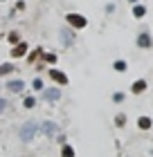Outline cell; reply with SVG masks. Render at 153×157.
I'll use <instances>...</instances> for the list:
<instances>
[{"mask_svg":"<svg viewBox=\"0 0 153 157\" xmlns=\"http://www.w3.org/2000/svg\"><path fill=\"white\" fill-rule=\"evenodd\" d=\"M23 108H25V110L36 108V97H34V94H23Z\"/></svg>","mask_w":153,"mask_h":157,"instance_id":"cell-15","label":"cell"},{"mask_svg":"<svg viewBox=\"0 0 153 157\" xmlns=\"http://www.w3.org/2000/svg\"><path fill=\"white\" fill-rule=\"evenodd\" d=\"M126 67H128L126 61H115V63H113V70H115V72H126Z\"/></svg>","mask_w":153,"mask_h":157,"instance_id":"cell-20","label":"cell"},{"mask_svg":"<svg viewBox=\"0 0 153 157\" xmlns=\"http://www.w3.org/2000/svg\"><path fill=\"white\" fill-rule=\"evenodd\" d=\"M0 2H7V0H0Z\"/></svg>","mask_w":153,"mask_h":157,"instance_id":"cell-27","label":"cell"},{"mask_svg":"<svg viewBox=\"0 0 153 157\" xmlns=\"http://www.w3.org/2000/svg\"><path fill=\"white\" fill-rule=\"evenodd\" d=\"M38 121H34V119H30V121H23V126H20V130H18V137H20V141L23 144H30V141H34L36 137H38Z\"/></svg>","mask_w":153,"mask_h":157,"instance_id":"cell-1","label":"cell"},{"mask_svg":"<svg viewBox=\"0 0 153 157\" xmlns=\"http://www.w3.org/2000/svg\"><path fill=\"white\" fill-rule=\"evenodd\" d=\"M115 126H117V128H124V126H126V115H124V112L115 115Z\"/></svg>","mask_w":153,"mask_h":157,"instance_id":"cell-21","label":"cell"},{"mask_svg":"<svg viewBox=\"0 0 153 157\" xmlns=\"http://www.w3.org/2000/svg\"><path fill=\"white\" fill-rule=\"evenodd\" d=\"M5 40L9 43V45H16V43H20V40H23V36H20V32L11 29V32H9V34H7V36H5Z\"/></svg>","mask_w":153,"mask_h":157,"instance_id":"cell-14","label":"cell"},{"mask_svg":"<svg viewBox=\"0 0 153 157\" xmlns=\"http://www.w3.org/2000/svg\"><path fill=\"white\" fill-rule=\"evenodd\" d=\"M5 90H9L11 94H25V88H27V83L23 81V78H9L5 85H2Z\"/></svg>","mask_w":153,"mask_h":157,"instance_id":"cell-5","label":"cell"},{"mask_svg":"<svg viewBox=\"0 0 153 157\" xmlns=\"http://www.w3.org/2000/svg\"><path fill=\"white\" fill-rule=\"evenodd\" d=\"M113 101H115V103H122V101H124V92H115V94H113Z\"/></svg>","mask_w":153,"mask_h":157,"instance_id":"cell-24","label":"cell"},{"mask_svg":"<svg viewBox=\"0 0 153 157\" xmlns=\"http://www.w3.org/2000/svg\"><path fill=\"white\" fill-rule=\"evenodd\" d=\"M16 70V65H14L11 61H7V63H0V76H11V72Z\"/></svg>","mask_w":153,"mask_h":157,"instance_id":"cell-13","label":"cell"},{"mask_svg":"<svg viewBox=\"0 0 153 157\" xmlns=\"http://www.w3.org/2000/svg\"><path fill=\"white\" fill-rule=\"evenodd\" d=\"M41 99L45 103H56L61 99V88H56V85H52V88H45L41 92Z\"/></svg>","mask_w":153,"mask_h":157,"instance_id":"cell-6","label":"cell"},{"mask_svg":"<svg viewBox=\"0 0 153 157\" xmlns=\"http://www.w3.org/2000/svg\"><path fill=\"white\" fill-rule=\"evenodd\" d=\"M32 90L34 92H43V90H45V81H43L41 76H34L32 78Z\"/></svg>","mask_w":153,"mask_h":157,"instance_id":"cell-16","label":"cell"},{"mask_svg":"<svg viewBox=\"0 0 153 157\" xmlns=\"http://www.w3.org/2000/svg\"><path fill=\"white\" fill-rule=\"evenodd\" d=\"M7 108H9V99H7V97H0V115H2Z\"/></svg>","mask_w":153,"mask_h":157,"instance_id":"cell-22","label":"cell"},{"mask_svg":"<svg viewBox=\"0 0 153 157\" xmlns=\"http://www.w3.org/2000/svg\"><path fill=\"white\" fill-rule=\"evenodd\" d=\"M16 2H18V0H16Z\"/></svg>","mask_w":153,"mask_h":157,"instance_id":"cell-29","label":"cell"},{"mask_svg":"<svg viewBox=\"0 0 153 157\" xmlns=\"http://www.w3.org/2000/svg\"><path fill=\"white\" fill-rule=\"evenodd\" d=\"M45 72H47V78L56 85V88H68V85H70V76L65 74L63 70H59V67H47Z\"/></svg>","mask_w":153,"mask_h":157,"instance_id":"cell-2","label":"cell"},{"mask_svg":"<svg viewBox=\"0 0 153 157\" xmlns=\"http://www.w3.org/2000/svg\"><path fill=\"white\" fill-rule=\"evenodd\" d=\"M2 38H5V36H2V34H0V40H2Z\"/></svg>","mask_w":153,"mask_h":157,"instance_id":"cell-26","label":"cell"},{"mask_svg":"<svg viewBox=\"0 0 153 157\" xmlns=\"http://www.w3.org/2000/svg\"><path fill=\"white\" fill-rule=\"evenodd\" d=\"M59 40L63 47H72L74 45V29H70V27H63L59 32Z\"/></svg>","mask_w":153,"mask_h":157,"instance_id":"cell-8","label":"cell"},{"mask_svg":"<svg viewBox=\"0 0 153 157\" xmlns=\"http://www.w3.org/2000/svg\"><path fill=\"white\" fill-rule=\"evenodd\" d=\"M128 2H133V5H137V0H128Z\"/></svg>","mask_w":153,"mask_h":157,"instance_id":"cell-25","label":"cell"},{"mask_svg":"<svg viewBox=\"0 0 153 157\" xmlns=\"http://www.w3.org/2000/svg\"><path fill=\"white\" fill-rule=\"evenodd\" d=\"M0 90H2V85H0Z\"/></svg>","mask_w":153,"mask_h":157,"instance_id":"cell-28","label":"cell"},{"mask_svg":"<svg viewBox=\"0 0 153 157\" xmlns=\"http://www.w3.org/2000/svg\"><path fill=\"white\" fill-rule=\"evenodd\" d=\"M56 130H59V126H56V121H43V124L38 126V135H43V137H54Z\"/></svg>","mask_w":153,"mask_h":157,"instance_id":"cell-7","label":"cell"},{"mask_svg":"<svg viewBox=\"0 0 153 157\" xmlns=\"http://www.w3.org/2000/svg\"><path fill=\"white\" fill-rule=\"evenodd\" d=\"M65 25L70 27V29H86L88 27V18L83 16V13H77V11H70V13H65Z\"/></svg>","mask_w":153,"mask_h":157,"instance_id":"cell-3","label":"cell"},{"mask_svg":"<svg viewBox=\"0 0 153 157\" xmlns=\"http://www.w3.org/2000/svg\"><path fill=\"white\" fill-rule=\"evenodd\" d=\"M43 52H45V49L43 47H34L30 54L25 56V61H27V65H36V63L41 61V56H43Z\"/></svg>","mask_w":153,"mask_h":157,"instance_id":"cell-9","label":"cell"},{"mask_svg":"<svg viewBox=\"0 0 153 157\" xmlns=\"http://www.w3.org/2000/svg\"><path fill=\"white\" fill-rule=\"evenodd\" d=\"M27 52H30V43H27V40H20V43H16V45H11L9 56H11L14 61H18V59H25Z\"/></svg>","mask_w":153,"mask_h":157,"instance_id":"cell-4","label":"cell"},{"mask_svg":"<svg viewBox=\"0 0 153 157\" xmlns=\"http://www.w3.org/2000/svg\"><path fill=\"white\" fill-rule=\"evenodd\" d=\"M61 157H77V151H74V146H70V144H63V146H61Z\"/></svg>","mask_w":153,"mask_h":157,"instance_id":"cell-17","label":"cell"},{"mask_svg":"<svg viewBox=\"0 0 153 157\" xmlns=\"http://www.w3.org/2000/svg\"><path fill=\"white\" fill-rule=\"evenodd\" d=\"M56 144H59V146H63V144H68V137H65L63 132H61V135H56Z\"/></svg>","mask_w":153,"mask_h":157,"instance_id":"cell-23","label":"cell"},{"mask_svg":"<svg viewBox=\"0 0 153 157\" xmlns=\"http://www.w3.org/2000/svg\"><path fill=\"white\" fill-rule=\"evenodd\" d=\"M56 61H59V56L54 52H43V56H41V63H45L47 67H56Z\"/></svg>","mask_w":153,"mask_h":157,"instance_id":"cell-11","label":"cell"},{"mask_svg":"<svg viewBox=\"0 0 153 157\" xmlns=\"http://www.w3.org/2000/svg\"><path fill=\"white\" fill-rule=\"evenodd\" d=\"M151 126H153V121L149 117H140V119H137V128H140V130H149Z\"/></svg>","mask_w":153,"mask_h":157,"instance_id":"cell-18","label":"cell"},{"mask_svg":"<svg viewBox=\"0 0 153 157\" xmlns=\"http://www.w3.org/2000/svg\"><path fill=\"white\" fill-rule=\"evenodd\" d=\"M144 13H147V7L144 5H135L133 7V16L135 18H144Z\"/></svg>","mask_w":153,"mask_h":157,"instance_id":"cell-19","label":"cell"},{"mask_svg":"<svg viewBox=\"0 0 153 157\" xmlns=\"http://www.w3.org/2000/svg\"><path fill=\"white\" fill-rule=\"evenodd\" d=\"M144 90H147V81H144V78H137V81H133V85H131V92H133V94H142Z\"/></svg>","mask_w":153,"mask_h":157,"instance_id":"cell-12","label":"cell"},{"mask_svg":"<svg viewBox=\"0 0 153 157\" xmlns=\"http://www.w3.org/2000/svg\"><path fill=\"white\" fill-rule=\"evenodd\" d=\"M153 45V38H151V34L149 32H142V34H137V47H142V49H149Z\"/></svg>","mask_w":153,"mask_h":157,"instance_id":"cell-10","label":"cell"}]
</instances>
